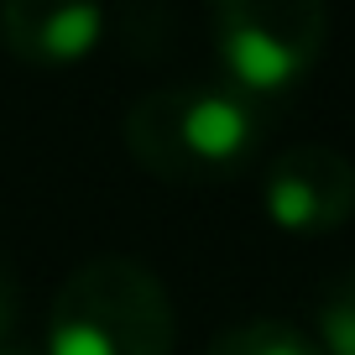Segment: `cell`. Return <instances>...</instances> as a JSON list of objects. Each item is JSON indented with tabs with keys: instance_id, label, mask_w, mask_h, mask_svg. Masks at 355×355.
<instances>
[{
	"instance_id": "cell-1",
	"label": "cell",
	"mask_w": 355,
	"mask_h": 355,
	"mask_svg": "<svg viewBox=\"0 0 355 355\" xmlns=\"http://www.w3.org/2000/svg\"><path fill=\"white\" fill-rule=\"evenodd\" d=\"M266 141L261 100L225 84H167L125 110V152L162 183H220Z\"/></svg>"
},
{
	"instance_id": "cell-2",
	"label": "cell",
	"mask_w": 355,
	"mask_h": 355,
	"mask_svg": "<svg viewBox=\"0 0 355 355\" xmlns=\"http://www.w3.org/2000/svg\"><path fill=\"white\" fill-rule=\"evenodd\" d=\"M173 298L131 256L73 266L47 309V355H173Z\"/></svg>"
},
{
	"instance_id": "cell-3",
	"label": "cell",
	"mask_w": 355,
	"mask_h": 355,
	"mask_svg": "<svg viewBox=\"0 0 355 355\" xmlns=\"http://www.w3.org/2000/svg\"><path fill=\"white\" fill-rule=\"evenodd\" d=\"M220 68L235 89L266 100L303 84L329 42L324 0H209Z\"/></svg>"
},
{
	"instance_id": "cell-4",
	"label": "cell",
	"mask_w": 355,
	"mask_h": 355,
	"mask_svg": "<svg viewBox=\"0 0 355 355\" xmlns=\"http://www.w3.org/2000/svg\"><path fill=\"white\" fill-rule=\"evenodd\" d=\"M261 209L288 235H329L355 214V162L340 146L298 141L272 157L261 178Z\"/></svg>"
},
{
	"instance_id": "cell-5",
	"label": "cell",
	"mask_w": 355,
	"mask_h": 355,
	"mask_svg": "<svg viewBox=\"0 0 355 355\" xmlns=\"http://www.w3.org/2000/svg\"><path fill=\"white\" fill-rule=\"evenodd\" d=\"M105 32L100 0H0V42L16 63L73 68Z\"/></svg>"
},
{
	"instance_id": "cell-6",
	"label": "cell",
	"mask_w": 355,
	"mask_h": 355,
	"mask_svg": "<svg viewBox=\"0 0 355 355\" xmlns=\"http://www.w3.org/2000/svg\"><path fill=\"white\" fill-rule=\"evenodd\" d=\"M204 355H319V345L288 319H245L235 329L214 334Z\"/></svg>"
},
{
	"instance_id": "cell-7",
	"label": "cell",
	"mask_w": 355,
	"mask_h": 355,
	"mask_svg": "<svg viewBox=\"0 0 355 355\" xmlns=\"http://www.w3.org/2000/svg\"><path fill=\"white\" fill-rule=\"evenodd\" d=\"M313 345L319 355H355V266L324 282L313 303Z\"/></svg>"
},
{
	"instance_id": "cell-8",
	"label": "cell",
	"mask_w": 355,
	"mask_h": 355,
	"mask_svg": "<svg viewBox=\"0 0 355 355\" xmlns=\"http://www.w3.org/2000/svg\"><path fill=\"white\" fill-rule=\"evenodd\" d=\"M16 324H21V288H16V272L0 261V345L16 334Z\"/></svg>"
},
{
	"instance_id": "cell-9",
	"label": "cell",
	"mask_w": 355,
	"mask_h": 355,
	"mask_svg": "<svg viewBox=\"0 0 355 355\" xmlns=\"http://www.w3.org/2000/svg\"><path fill=\"white\" fill-rule=\"evenodd\" d=\"M0 355H32V350H21V345H11V340H6V345H0Z\"/></svg>"
}]
</instances>
